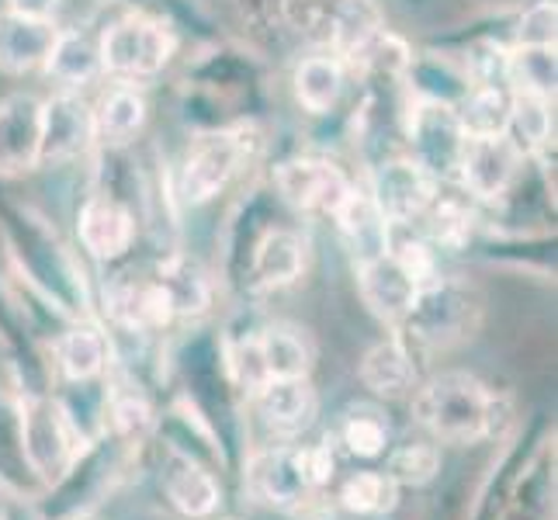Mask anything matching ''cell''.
<instances>
[{"label":"cell","instance_id":"cell-23","mask_svg":"<svg viewBox=\"0 0 558 520\" xmlns=\"http://www.w3.org/2000/svg\"><path fill=\"white\" fill-rule=\"evenodd\" d=\"M420 288L423 285L413 278V271L392 254V250H385L375 261L357 264V295L364 302V310L375 319H381L385 326H396L407 316Z\"/></svg>","mask_w":558,"mask_h":520},{"label":"cell","instance_id":"cell-33","mask_svg":"<svg viewBox=\"0 0 558 520\" xmlns=\"http://www.w3.org/2000/svg\"><path fill=\"white\" fill-rule=\"evenodd\" d=\"M337 504H340V510H348L354 517H381V513L396 510L399 486L385 469L351 472L337 489Z\"/></svg>","mask_w":558,"mask_h":520},{"label":"cell","instance_id":"cell-2","mask_svg":"<svg viewBox=\"0 0 558 520\" xmlns=\"http://www.w3.org/2000/svg\"><path fill=\"white\" fill-rule=\"evenodd\" d=\"M0 246L32 292L49 302L63 319H87L94 316L90 281L81 267V257L60 240L56 226L35 208L4 198L0 191Z\"/></svg>","mask_w":558,"mask_h":520},{"label":"cell","instance_id":"cell-30","mask_svg":"<svg viewBox=\"0 0 558 520\" xmlns=\"http://www.w3.org/2000/svg\"><path fill=\"white\" fill-rule=\"evenodd\" d=\"M257 358L264 378H310L313 375V343L292 323L257 326Z\"/></svg>","mask_w":558,"mask_h":520},{"label":"cell","instance_id":"cell-7","mask_svg":"<svg viewBox=\"0 0 558 520\" xmlns=\"http://www.w3.org/2000/svg\"><path fill=\"white\" fill-rule=\"evenodd\" d=\"M98 49L108 81L146 87L174 63V56L181 49V28L157 14L122 11L98 35Z\"/></svg>","mask_w":558,"mask_h":520},{"label":"cell","instance_id":"cell-16","mask_svg":"<svg viewBox=\"0 0 558 520\" xmlns=\"http://www.w3.org/2000/svg\"><path fill=\"white\" fill-rule=\"evenodd\" d=\"M524 160L527 157H521V149H517L507 136L469 140L451 184L465 191L478 208H496L507 198L513 181L521 178Z\"/></svg>","mask_w":558,"mask_h":520},{"label":"cell","instance_id":"cell-4","mask_svg":"<svg viewBox=\"0 0 558 520\" xmlns=\"http://www.w3.org/2000/svg\"><path fill=\"white\" fill-rule=\"evenodd\" d=\"M416 427L437 445H483L510 420V399L469 372H440L410 396Z\"/></svg>","mask_w":558,"mask_h":520},{"label":"cell","instance_id":"cell-3","mask_svg":"<svg viewBox=\"0 0 558 520\" xmlns=\"http://www.w3.org/2000/svg\"><path fill=\"white\" fill-rule=\"evenodd\" d=\"M264 105V66L240 46L205 43L187 63L181 87V119L191 132L254 122Z\"/></svg>","mask_w":558,"mask_h":520},{"label":"cell","instance_id":"cell-39","mask_svg":"<svg viewBox=\"0 0 558 520\" xmlns=\"http://www.w3.org/2000/svg\"><path fill=\"white\" fill-rule=\"evenodd\" d=\"M0 520H4V517H0Z\"/></svg>","mask_w":558,"mask_h":520},{"label":"cell","instance_id":"cell-6","mask_svg":"<svg viewBox=\"0 0 558 520\" xmlns=\"http://www.w3.org/2000/svg\"><path fill=\"white\" fill-rule=\"evenodd\" d=\"M478 323H483L478 288L461 275H437L413 295L407 316L392 326V334L427 364L437 351H451L475 337Z\"/></svg>","mask_w":558,"mask_h":520},{"label":"cell","instance_id":"cell-25","mask_svg":"<svg viewBox=\"0 0 558 520\" xmlns=\"http://www.w3.org/2000/svg\"><path fill=\"white\" fill-rule=\"evenodd\" d=\"M330 222L337 226V233H340L343 246H348L354 267L381 257L385 250L392 246V222L381 216V208L375 205V198L368 195V188L361 181L351 188V195L340 202Z\"/></svg>","mask_w":558,"mask_h":520},{"label":"cell","instance_id":"cell-18","mask_svg":"<svg viewBox=\"0 0 558 520\" xmlns=\"http://www.w3.org/2000/svg\"><path fill=\"white\" fill-rule=\"evenodd\" d=\"M157 475L167 504L187 520H208L222 507V486L198 455L184 451L174 440H163Z\"/></svg>","mask_w":558,"mask_h":520},{"label":"cell","instance_id":"cell-32","mask_svg":"<svg viewBox=\"0 0 558 520\" xmlns=\"http://www.w3.org/2000/svg\"><path fill=\"white\" fill-rule=\"evenodd\" d=\"M510 105H513V90L507 84H475L454 108L461 125H465V136L483 140V136H504L510 122Z\"/></svg>","mask_w":558,"mask_h":520},{"label":"cell","instance_id":"cell-22","mask_svg":"<svg viewBox=\"0 0 558 520\" xmlns=\"http://www.w3.org/2000/svg\"><path fill=\"white\" fill-rule=\"evenodd\" d=\"M351 66L330 49H313L292 70V98L310 119H333L348 101Z\"/></svg>","mask_w":558,"mask_h":520},{"label":"cell","instance_id":"cell-40","mask_svg":"<svg viewBox=\"0 0 558 520\" xmlns=\"http://www.w3.org/2000/svg\"><path fill=\"white\" fill-rule=\"evenodd\" d=\"M364 520H368V517H364Z\"/></svg>","mask_w":558,"mask_h":520},{"label":"cell","instance_id":"cell-27","mask_svg":"<svg viewBox=\"0 0 558 520\" xmlns=\"http://www.w3.org/2000/svg\"><path fill=\"white\" fill-rule=\"evenodd\" d=\"M43 73L49 76L56 90H81L84 94L90 84H98L105 76L98 35H90L84 25H60V35H56Z\"/></svg>","mask_w":558,"mask_h":520},{"label":"cell","instance_id":"cell-26","mask_svg":"<svg viewBox=\"0 0 558 520\" xmlns=\"http://www.w3.org/2000/svg\"><path fill=\"white\" fill-rule=\"evenodd\" d=\"M60 22H43V17H25L14 11H0V73L4 76H28L43 73Z\"/></svg>","mask_w":558,"mask_h":520},{"label":"cell","instance_id":"cell-21","mask_svg":"<svg viewBox=\"0 0 558 520\" xmlns=\"http://www.w3.org/2000/svg\"><path fill=\"white\" fill-rule=\"evenodd\" d=\"M52 358L63 382L70 385L101 382L114 364V337L94 316L66 319V330L52 340Z\"/></svg>","mask_w":558,"mask_h":520},{"label":"cell","instance_id":"cell-1","mask_svg":"<svg viewBox=\"0 0 558 520\" xmlns=\"http://www.w3.org/2000/svg\"><path fill=\"white\" fill-rule=\"evenodd\" d=\"M271 184H250L222 229V275L243 295L284 292L310 271V237L281 219Z\"/></svg>","mask_w":558,"mask_h":520},{"label":"cell","instance_id":"cell-36","mask_svg":"<svg viewBox=\"0 0 558 520\" xmlns=\"http://www.w3.org/2000/svg\"><path fill=\"white\" fill-rule=\"evenodd\" d=\"M555 0H534L510 22V49L513 46H555Z\"/></svg>","mask_w":558,"mask_h":520},{"label":"cell","instance_id":"cell-24","mask_svg":"<svg viewBox=\"0 0 558 520\" xmlns=\"http://www.w3.org/2000/svg\"><path fill=\"white\" fill-rule=\"evenodd\" d=\"M153 278L163 288V295L170 302L174 323H195L208 316L211 302H216V281L208 278L205 267L184 254V250H160V261L153 264Z\"/></svg>","mask_w":558,"mask_h":520},{"label":"cell","instance_id":"cell-31","mask_svg":"<svg viewBox=\"0 0 558 520\" xmlns=\"http://www.w3.org/2000/svg\"><path fill=\"white\" fill-rule=\"evenodd\" d=\"M504 136L521 149V157L548 164V149H555V101L531 98V94H513L510 122Z\"/></svg>","mask_w":558,"mask_h":520},{"label":"cell","instance_id":"cell-19","mask_svg":"<svg viewBox=\"0 0 558 520\" xmlns=\"http://www.w3.org/2000/svg\"><path fill=\"white\" fill-rule=\"evenodd\" d=\"M43 167V98L8 90L0 98V181L28 178Z\"/></svg>","mask_w":558,"mask_h":520},{"label":"cell","instance_id":"cell-15","mask_svg":"<svg viewBox=\"0 0 558 520\" xmlns=\"http://www.w3.org/2000/svg\"><path fill=\"white\" fill-rule=\"evenodd\" d=\"M94 157L90 101L81 90H52L43 98V167L60 170Z\"/></svg>","mask_w":558,"mask_h":520},{"label":"cell","instance_id":"cell-13","mask_svg":"<svg viewBox=\"0 0 558 520\" xmlns=\"http://www.w3.org/2000/svg\"><path fill=\"white\" fill-rule=\"evenodd\" d=\"M361 184L368 188V195L381 208V216L392 222V229L416 226L440 188L407 157V153H392V157L368 164V173H364Z\"/></svg>","mask_w":558,"mask_h":520},{"label":"cell","instance_id":"cell-10","mask_svg":"<svg viewBox=\"0 0 558 520\" xmlns=\"http://www.w3.org/2000/svg\"><path fill=\"white\" fill-rule=\"evenodd\" d=\"M267 184H271L284 211L333 219V211L351 195L357 181L326 153H292V157L271 167V181Z\"/></svg>","mask_w":558,"mask_h":520},{"label":"cell","instance_id":"cell-34","mask_svg":"<svg viewBox=\"0 0 558 520\" xmlns=\"http://www.w3.org/2000/svg\"><path fill=\"white\" fill-rule=\"evenodd\" d=\"M555 46H513L507 56V87L513 94L555 101Z\"/></svg>","mask_w":558,"mask_h":520},{"label":"cell","instance_id":"cell-12","mask_svg":"<svg viewBox=\"0 0 558 520\" xmlns=\"http://www.w3.org/2000/svg\"><path fill=\"white\" fill-rule=\"evenodd\" d=\"M140 240V216L125 198L105 188H90L76 205V243L98 264H119Z\"/></svg>","mask_w":558,"mask_h":520},{"label":"cell","instance_id":"cell-20","mask_svg":"<svg viewBox=\"0 0 558 520\" xmlns=\"http://www.w3.org/2000/svg\"><path fill=\"white\" fill-rule=\"evenodd\" d=\"M94 119V149H132L146 132L149 101L140 84L111 81L98 101H90Z\"/></svg>","mask_w":558,"mask_h":520},{"label":"cell","instance_id":"cell-5","mask_svg":"<svg viewBox=\"0 0 558 520\" xmlns=\"http://www.w3.org/2000/svg\"><path fill=\"white\" fill-rule=\"evenodd\" d=\"M264 136L257 122H240L226 129L191 132V143L174 173V198L184 208H205L226 195L243 173L257 164Z\"/></svg>","mask_w":558,"mask_h":520},{"label":"cell","instance_id":"cell-37","mask_svg":"<svg viewBox=\"0 0 558 520\" xmlns=\"http://www.w3.org/2000/svg\"><path fill=\"white\" fill-rule=\"evenodd\" d=\"M111 4H122L125 11L167 17V22L178 25V28H202L205 25V14L195 0H111Z\"/></svg>","mask_w":558,"mask_h":520},{"label":"cell","instance_id":"cell-38","mask_svg":"<svg viewBox=\"0 0 558 520\" xmlns=\"http://www.w3.org/2000/svg\"><path fill=\"white\" fill-rule=\"evenodd\" d=\"M14 14H25V17H43V22H60V11H63V0H8L4 4Z\"/></svg>","mask_w":558,"mask_h":520},{"label":"cell","instance_id":"cell-14","mask_svg":"<svg viewBox=\"0 0 558 520\" xmlns=\"http://www.w3.org/2000/svg\"><path fill=\"white\" fill-rule=\"evenodd\" d=\"M105 316L114 334H149L157 337L174 326V313L157 278L143 271H122L105 281Z\"/></svg>","mask_w":558,"mask_h":520},{"label":"cell","instance_id":"cell-28","mask_svg":"<svg viewBox=\"0 0 558 520\" xmlns=\"http://www.w3.org/2000/svg\"><path fill=\"white\" fill-rule=\"evenodd\" d=\"M357 375L364 389L378 399H410L423 382V361L392 334L361 358Z\"/></svg>","mask_w":558,"mask_h":520},{"label":"cell","instance_id":"cell-11","mask_svg":"<svg viewBox=\"0 0 558 520\" xmlns=\"http://www.w3.org/2000/svg\"><path fill=\"white\" fill-rule=\"evenodd\" d=\"M243 489L267 510L302 513V507H310L319 493L310 448L292 440V445H267L254 451L243 465Z\"/></svg>","mask_w":558,"mask_h":520},{"label":"cell","instance_id":"cell-8","mask_svg":"<svg viewBox=\"0 0 558 520\" xmlns=\"http://www.w3.org/2000/svg\"><path fill=\"white\" fill-rule=\"evenodd\" d=\"M17 448H22L25 469L46 486H56L87 445L73 431L60 399L28 392L17 402Z\"/></svg>","mask_w":558,"mask_h":520},{"label":"cell","instance_id":"cell-9","mask_svg":"<svg viewBox=\"0 0 558 520\" xmlns=\"http://www.w3.org/2000/svg\"><path fill=\"white\" fill-rule=\"evenodd\" d=\"M402 143H407V157L427 173L437 184H451L461 153H465V125L458 119V108L445 101L410 98L402 111Z\"/></svg>","mask_w":558,"mask_h":520},{"label":"cell","instance_id":"cell-17","mask_svg":"<svg viewBox=\"0 0 558 520\" xmlns=\"http://www.w3.org/2000/svg\"><path fill=\"white\" fill-rule=\"evenodd\" d=\"M243 402L271 445H292L319 416V396L310 378H271Z\"/></svg>","mask_w":558,"mask_h":520},{"label":"cell","instance_id":"cell-29","mask_svg":"<svg viewBox=\"0 0 558 520\" xmlns=\"http://www.w3.org/2000/svg\"><path fill=\"white\" fill-rule=\"evenodd\" d=\"M326 434L333 437L340 455L364 458V461L381 458L392 448V423L378 402H351L348 410H340L337 423Z\"/></svg>","mask_w":558,"mask_h":520},{"label":"cell","instance_id":"cell-35","mask_svg":"<svg viewBox=\"0 0 558 520\" xmlns=\"http://www.w3.org/2000/svg\"><path fill=\"white\" fill-rule=\"evenodd\" d=\"M385 472L396 479V486H427L440 472V448L430 437L402 440V445L389 448L385 458Z\"/></svg>","mask_w":558,"mask_h":520}]
</instances>
